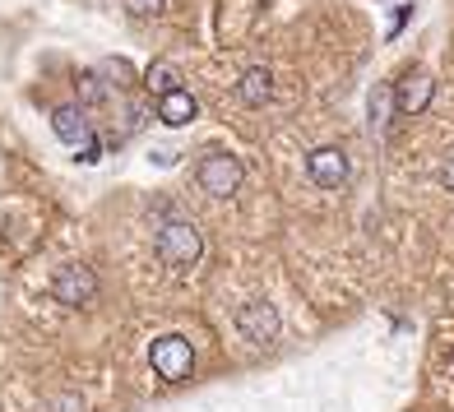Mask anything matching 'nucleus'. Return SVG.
Returning a JSON list of instances; mask_svg holds the SVG:
<instances>
[{
	"label": "nucleus",
	"mask_w": 454,
	"mask_h": 412,
	"mask_svg": "<svg viewBox=\"0 0 454 412\" xmlns=\"http://www.w3.org/2000/svg\"><path fill=\"white\" fill-rule=\"evenodd\" d=\"M144 84H149L153 97H168L181 89V70L172 66V60H158V66H149V74H144Z\"/></svg>",
	"instance_id": "11"
},
{
	"label": "nucleus",
	"mask_w": 454,
	"mask_h": 412,
	"mask_svg": "<svg viewBox=\"0 0 454 412\" xmlns=\"http://www.w3.org/2000/svg\"><path fill=\"white\" fill-rule=\"evenodd\" d=\"M441 185H445V190H454V158L441 167Z\"/></svg>",
	"instance_id": "14"
},
{
	"label": "nucleus",
	"mask_w": 454,
	"mask_h": 412,
	"mask_svg": "<svg viewBox=\"0 0 454 412\" xmlns=\"http://www.w3.org/2000/svg\"><path fill=\"white\" fill-rule=\"evenodd\" d=\"M149 361H153V370L162 380H185L195 370V353H191V343H185L181 334H162L153 347H149Z\"/></svg>",
	"instance_id": "2"
},
{
	"label": "nucleus",
	"mask_w": 454,
	"mask_h": 412,
	"mask_svg": "<svg viewBox=\"0 0 454 412\" xmlns=\"http://www.w3.org/2000/svg\"><path fill=\"white\" fill-rule=\"evenodd\" d=\"M56 297L66 301V306H84L98 297V278L89 264H66V269L56 274Z\"/></svg>",
	"instance_id": "5"
},
{
	"label": "nucleus",
	"mask_w": 454,
	"mask_h": 412,
	"mask_svg": "<svg viewBox=\"0 0 454 412\" xmlns=\"http://www.w3.org/2000/svg\"><path fill=\"white\" fill-rule=\"evenodd\" d=\"M126 10H130V14H158L162 0H126Z\"/></svg>",
	"instance_id": "12"
},
{
	"label": "nucleus",
	"mask_w": 454,
	"mask_h": 412,
	"mask_svg": "<svg viewBox=\"0 0 454 412\" xmlns=\"http://www.w3.org/2000/svg\"><path fill=\"white\" fill-rule=\"evenodd\" d=\"M270 79H274V74L264 70V66H251V70L241 74V97L251 102V107H264V102H270V93H274Z\"/></svg>",
	"instance_id": "10"
},
{
	"label": "nucleus",
	"mask_w": 454,
	"mask_h": 412,
	"mask_svg": "<svg viewBox=\"0 0 454 412\" xmlns=\"http://www.w3.org/2000/svg\"><path fill=\"white\" fill-rule=\"evenodd\" d=\"M431 93H436V79L422 74V70H408L399 84H395V107H399V116H418L427 102H431Z\"/></svg>",
	"instance_id": "6"
},
{
	"label": "nucleus",
	"mask_w": 454,
	"mask_h": 412,
	"mask_svg": "<svg viewBox=\"0 0 454 412\" xmlns=\"http://www.w3.org/2000/svg\"><path fill=\"white\" fill-rule=\"evenodd\" d=\"M51 126H56V135L66 139V144H89L93 135H89V116L79 112V107H60L56 116H51Z\"/></svg>",
	"instance_id": "9"
},
{
	"label": "nucleus",
	"mask_w": 454,
	"mask_h": 412,
	"mask_svg": "<svg viewBox=\"0 0 454 412\" xmlns=\"http://www.w3.org/2000/svg\"><path fill=\"white\" fill-rule=\"evenodd\" d=\"M241 176L246 172H241V162L232 153H204L200 158V185L218 199H232L241 190Z\"/></svg>",
	"instance_id": "3"
},
{
	"label": "nucleus",
	"mask_w": 454,
	"mask_h": 412,
	"mask_svg": "<svg viewBox=\"0 0 454 412\" xmlns=\"http://www.w3.org/2000/svg\"><path fill=\"white\" fill-rule=\"evenodd\" d=\"M306 172H311V181L325 185V190H339V185L348 181V158L339 149H316L311 158H306Z\"/></svg>",
	"instance_id": "7"
},
{
	"label": "nucleus",
	"mask_w": 454,
	"mask_h": 412,
	"mask_svg": "<svg viewBox=\"0 0 454 412\" xmlns=\"http://www.w3.org/2000/svg\"><path fill=\"white\" fill-rule=\"evenodd\" d=\"M56 412H84V403L79 399H56Z\"/></svg>",
	"instance_id": "13"
},
{
	"label": "nucleus",
	"mask_w": 454,
	"mask_h": 412,
	"mask_svg": "<svg viewBox=\"0 0 454 412\" xmlns=\"http://www.w3.org/2000/svg\"><path fill=\"white\" fill-rule=\"evenodd\" d=\"M204 241H200V228L191 218H168L158 228V260L172 264V269H191V264L200 260Z\"/></svg>",
	"instance_id": "1"
},
{
	"label": "nucleus",
	"mask_w": 454,
	"mask_h": 412,
	"mask_svg": "<svg viewBox=\"0 0 454 412\" xmlns=\"http://www.w3.org/2000/svg\"><path fill=\"white\" fill-rule=\"evenodd\" d=\"M237 329H241V338H251V343H274L278 338V311L270 301H246L237 311Z\"/></svg>",
	"instance_id": "4"
},
{
	"label": "nucleus",
	"mask_w": 454,
	"mask_h": 412,
	"mask_svg": "<svg viewBox=\"0 0 454 412\" xmlns=\"http://www.w3.org/2000/svg\"><path fill=\"white\" fill-rule=\"evenodd\" d=\"M195 116H200V107H195V97L185 93V89L158 97V120H162V126H191Z\"/></svg>",
	"instance_id": "8"
}]
</instances>
